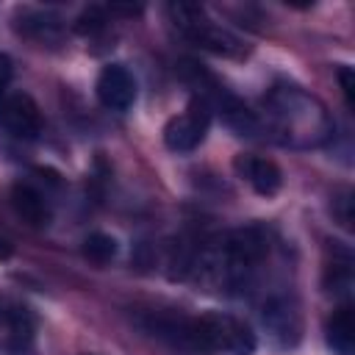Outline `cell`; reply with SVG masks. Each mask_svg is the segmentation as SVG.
I'll return each instance as SVG.
<instances>
[{
    "label": "cell",
    "instance_id": "6da1fadb",
    "mask_svg": "<svg viewBox=\"0 0 355 355\" xmlns=\"http://www.w3.org/2000/svg\"><path fill=\"white\" fill-rule=\"evenodd\" d=\"M266 108V130L288 147L311 150L322 147L333 139V116L322 105L319 97L311 92L294 86V83H277L263 97Z\"/></svg>",
    "mask_w": 355,
    "mask_h": 355
},
{
    "label": "cell",
    "instance_id": "7a4b0ae2",
    "mask_svg": "<svg viewBox=\"0 0 355 355\" xmlns=\"http://www.w3.org/2000/svg\"><path fill=\"white\" fill-rule=\"evenodd\" d=\"M269 252V241L261 227H239L222 244V272L230 288H250L258 266Z\"/></svg>",
    "mask_w": 355,
    "mask_h": 355
},
{
    "label": "cell",
    "instance_id": "3957f363",
    "mask_svg": "<svg viewBox=\"0 0 355 355\" xmlns=\"http://www.w3.org/2000/svg\"><path fill=\"white\" fill-rule=\"evenodd\" d=\"M194 338L200 352H227V355H252L255 333L247 322L233 313L211 311L194 319Z\"/></svg>",
    "mask_w": 355,
    "mask_h": 355
},
{
    "label": "cell",
    "instance_id": "277c9868",
    "mask_svg": "<svg viewBox=\"0 0 355 355\" xmlns=\"http://www.w3.org/2000/svg\"><path fill=\"white\" fill-rule=\"evenodd\" d=\"M166 11H169L175 28H178L189 42H194L197 47L211 50V53H216V55H241V53H244V44H241L230 31H225L222 25H216L214 19H208L200 6L175 3V6H169Z\"/></svg>",
    "mask_w": 355,
    "mask_h": 355
},
{
    "label": "cell",
    "instance_id": "5b68a950",
    "mask_svg": "<svg viewBox=\"0 0 355 355\" xmlns=\"http://www.w3.org/2000/svg\"><path fill=\"white\" fill-rule=\"evenodd\" d=\"M208 128H211V103L202 97H194L183 114H178L166 122L164 144L172 153H191L205 141Z\"/></svg>",
    "mask_w": 355,
    "mask_h": 355
},
{
    "label": "cell",
    "instance_id": "8992f818",
    "mask_svg": "<svg viewBox=\"0 0 355 355\" xmlns=\"http://www.w3.org/2000/svg\"><path fill=\"white\" fill-rule=\"evenodd\" d=\"M0 125L17 139H36L42 130V111L25 92H8L0 97Z\"/></svg>",
    "mask_w": 355,
    "mask_h": 355
},
{
    "label": "cell",
    "instance_id": "52a82bcc",
    "mask_svg": "<svg viewBox=\"0 0 355 355\" xmlns=\"http://www.w3.org/2000/svg\"><path fill=\"white\" fill-rule=\"evenodd\" d=\"M261 322L277 347H294L302 333V316L286 297H272L261 308Z\"/></svg>",
    "mask_w": 355,
    "mask_h": 355
},
{
    "label": "cell",
    "instance_id": "ba28073f",
    "mask_svg": "<svg viewBox=\"0 0 355 355\" xmlns=\"http://www.w3.org/2000/svg\"><path fill=\"white\" fill-rule=\"evenodd\" d=\"M97 100L111 111H128L136 103V80L125 64H108L97 75Z\"/></svg>",
    "mask_w": 355,
    "mask_h": 355
},
{
    "label": "cell",
    "instance_id": "9c48e42d",
    "mask_svg": "<svg viewBox=\"0 0 355 355\" xmlns=\"http://www.w3.org/2000/svg\"><path fill=\"white\" fill-rule=\"evenodd\" d=\"M233 169H236V175H239L244 183H250L252 191L261 194V197H272V194H277L280 186H283V172H280V166H277L275 161H269V158H261V155H252V153H241V155H236Z\"/></svg>",
    "mask_w": 355,
    "mask_h": 355
},
{
    "label": "cell",
    "instance_id": "30bf717a",
    "mask_svg": "<svg viewBox=\"0 0 355 355\" xmlns=\"http://www.w3.org/2000/svg\"><path fill=\"white\" fill-rule=\"evenodd\" d=\"M11 205H14L17 216L22 222H28L31 227H44L50 222V216H53L47 197L31 183H17L11 189Z\"/></svg>",
    "mask_w": 355,
    "mask_h": 355
},
{
    "label": "cell",
    "instance_id": "8fae6325",
    "mask_svg": "<svg viewBox=\"0 0 355 355\" xmlns=\"http://www.w3.org/2000/svg\"><path fill=\"white\" fill-rule=\"evenodd\" d=\"M17 28H19V33H25L28 39H33L39 44H55L64 33L61 19L50 11H22L17 17Z\"/></svg>",
    "mask_w": 355,
    "mask_h": 355
},
{
    "label": "cell",
    "instance_id": "7c38bea8",
    "mask_svg": "<svg viewBox=\"0 0 355 355\" xmlns=\"http://www.w3.org/2000/svg\"><path fill=\"white\" fill-rule=\"evenodd\" d=\"M327 347L336 355H355V324L349 305H341L327 319Z\"/></svg>",
    "mask_w": 355,
    "mask_h": 355
},
{
    "label": "cell",
    "instance_id": "4fadbf2b",
    "mask_svg": "<svg viewBox=\"0 0 355 355\" xmlns=\"http://www.w3.org/2000/svg\"><path fill=\"white\" fill-rule=\"evenodd\" d=\"M83 255H86L92 263L103 266V263L114 261V255H116V239L108 236V233H92V236H86V241H83Z\"/></svg>",
    "mask_w": 355,
    "mask_h": 355
},
{
    "label": "cell",
    "instance_id": "5bb4252c",
    "mask_svg": "<svg viewBox=\"0 0 355 355\" xmlns=\"http://www.w3.org/2000/svg\"><path fill=\"white\" fill-rule=\"evenodd\" d=\"M338 80H341V89H344L347 105L352 108V105H355V97H352V86H355V80H352V69H349V67H341V69H338Z\"/></svg>",
    "mask_w": 355,
    "mask_h": 355
},
{
    "label": "cell",
    "instance_id": "9a60e30c",
    "mask_svg": "<svg viewBox=\"0 0 355 355\" xmlns=\"http://www.w3.org/2000/svg\"><path fill=\"white\" fill-rule=\"evenodd\" d=\"M352 194L349 191H344L338 200H333V202H338L341 205V211H338V222L344 225V227H352V214H349V205H352V200H349Z\"/></svg>",
    "mask_w": 355,
    "mask_h": 355
},
{
    "label": "cell",
    "instance_id": "2e32d148",
    "mask_svg": "<svg viewBox=\"0 0 355 355\" xmlns=\"http://www.w3.org/2000/svg\"><path fill=\"white\" fill-rule=\"evenodd\" d=\"M11 75H14V67H11V58H8L6 53H0V97H3V92H6V86H8V80H11Z\"/></svg>",
    "mask_w": 355,
    "mask_h": 355
},
{
    "label": "cell",
    "instance_id": "e0dca14e",
    "mask_svg": "<svg viewBox=\"0 0 355 355\" xmlns=\"http://www.w3.org/2000/svg\"><path fill=\"white\" fill-rule=\"evenodd\" d=\"M11 252H14V247H11V241L0 236V261H6V258H11Z\"/></svg>",
    "mask_w": 355,
    "mask_h": 355
}]
</instances>
